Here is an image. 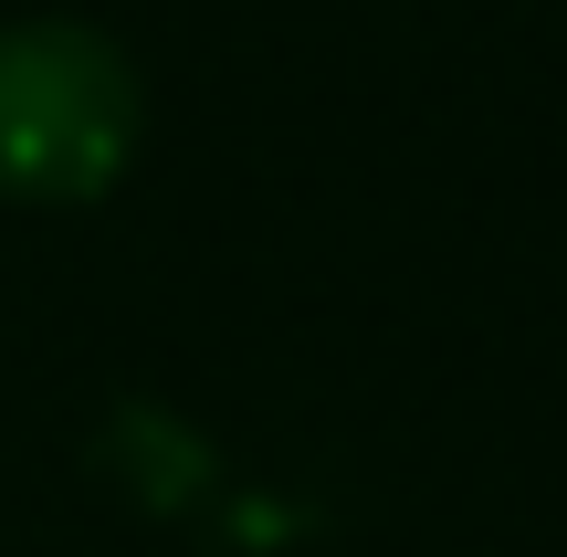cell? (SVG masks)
<instances>
[{
  "label": "cell",
  "mask_w": 567,
  "mask_h": 557,
  "mask_svg": "<svg viewBox=\"0 0 567 557\" xmlns=\"http://www.w3.org/2000/svg\"><path fill=\"white\" fill-rule=\"evenodd\" d=\"M126 158H137V63L95 21H11L0 32V200H105Z\"/></svg>",
  "instance_id": "6da1fadb"
}]
</instances>
